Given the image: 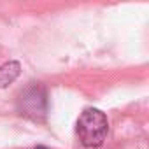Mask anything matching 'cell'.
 I'll return each mask as SVG.
<instances>
[{"label": "cell", "instance_id": "obj_2", "mask_svg": "<svg viewBox=\"0 0 149 149\" xmlns=\"http://www.w3.org/2000/svg\"><path fill=\"white\" fill-rule=\"evenodd\" d=\"M18 111L19 114L30 119H42L47 112V93L42 84L32 83L26 86L18 98Z\"/></svg>", "mask_w": 149, "mask_h": 149}, {"label": "cell", "instance_id": "obj_3", "mask_svg": "<svg viewBox=\"0 0 149 149\" xmlns=\"http://www.w3.org/2000/svg\"><path fill=\"white\" fill-rule=\"evenodd\" d=\"M21 72V65L18 61H7L0 65V88H6L11 83H14Z\"/></svg>", "mask_w": 149, "mask_h": 149}, {"label": "cell", "instance_id": "obj_1", "mask_svg": "<svg viewBox=\"0 0 149 149\" xmlns=\"http://www.w3.org/2000/svg\"><path fill=\"white\" fill-rule=\"evenodd\" d=\"M107 132H109V121L102 111L88 107L81 112L77 119V135L83 146L100 147L107 137Z\"/></svg>", "mask_w": 149, "mask_h": 149}, {"label": "cell", "instance_id": "obj_4", "mask_svg": "<svg viewBox=\"0 0 149 149\" xmlns=\"http://www.w3.org/2000/svg\"><path fill=\"white\" fill-rule=\"evenodd\" d=\"M33 149H47V147H44V146H39V147H33Z\"/></svg>", "mask_w": 149, "mask_h": 149}]
</instances>
